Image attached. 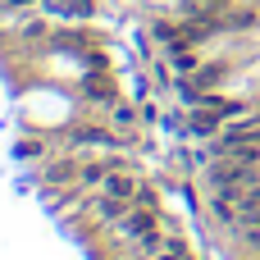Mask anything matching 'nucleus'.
<instances>
[{
	"instance_id": "obj_11",
	"label": "nucleus",
	"mask_w": 260,
	"mask_h": 260,
	"mask_svg": "<svg viewBox=\"0 0 260 260\" xmlns=\"http://www.w3.org/2000/svg\"><path fill=\"white\" fill-rule=\"evenodd\" d=\"M5 5H32V0H5Z\"/></svg>"
},
{
	"instance_id": "obj_9",
	"label": "nucleus",
	"mask_w": 260,
	"mask_h": 260,
	"mask_svg": "<svg viewBox=\"0 0 260 260\" xmlns=\"http://www.w3.org/2000/svg\"><path fill=\"white\" fill-rule=\"evenodd\" d=\"M64 14H78V18H87V14H91V0H69V5H64Z\"/></svg>"
},
{
	"instance_id": "obj_3",
	"label": "nucleus",
	"mask_w": 260,
	"mask_h": 260,
	"mask_svg": "<svg viewBox=\"0 0 260 260\" xmlns=\"http://www.w3.org/2000/svg\"><path fill=\"white\" fill-rule=\"evenodd\" d=\"M219 119H224V110H215V105H206V110H192V119H187V128H192L197 137H210V133H219Z\"/></svg>"
},
{
	"instance_id": "obj_7",
	"label": "nucleus",
	"mask_w": 260,
	"mask_h": 260,
	"mask_svg": "<svg viewBox=\"0 0 260 260\" xmlns=\"http://www.w3.org/2000/svg\"><path fill=\"white\" fill-rule=\"evenodd\" d=\"M219 5H229V0H183V14H215Z\"/></svg>"
},
{
	"instance_id": "obj_5",
	"label": "nucleus",
	"mask_w": 260,
	"mask_h": 260,
	"mask_svg": "<svg viewBox=\"0 0 260 260\" xmlns=\"http://www.w3.org/2000/svg\"><path fill=\"white\" fill-rule=\"evenodd\" d=\"M96 215H101L105 224H119V219L128 215V201H119V197H110V192H105V197L96 201Z\"/></svg>"
},
{
	"instance_id": "obj_6",
	"label": "nucleus",
	"mask_w": 260,
	"mask_h": 260,
	"mask_svg": "<svg viewBox=\"0 0 260 260\" xmlns=\"http://www.w3.org/2000/svg\"><path fill=\"white\" fill-rule=\"evenodd\" d=\"M110 169H114V165L91 160V165H82V174H78V178H82V183H105V174H110Z\"/></svg>"
},
{
	"instance_id": "obj_4",
	"label": "nucleus",
	"mask_w": 260,
	"mask_h": 260,
	"mask_svg": "<svg viewBox=\"0 0 260 260\" xmlns=\"http://www.w3.org/2000/svg\"><path fill=\"white\" fill-rule=\"evenodd\" d=\"M105 192L110 197H119V201H128V197H137V178H128V174H119V165L105 174Z\"/></svg>"
},
{
	"instance_id": "obj_2",
	"label": "nucleus",
	"mask_w": 260,
	"mask_h": 260,
	"mask_svg": "<svg viewBox=\"0 0 260 260\" xmlns=\"http://www.w3.org/2000/svg\"><path fill=\"white\" fill-rule=\"evenodd\" d=\"M169 69H174L178 78H187V73L201 69V55H197L192 46H169Z\"/></svg>"
},
{
	"instance_id": "obj_1",
	"label": "nucleus",
	"mask_w": 260,
	"mask_h": 260,
	"mask_svg": "<svg viewBox=\"0 0 260 260\" xmlns=\"http://www.w3.org/2000/svg\"><path fill=\"white\" fill-rule=\"evenodd\" d=\"M260 178V165H247V160H233L229 155V165H219V169H210V183H215V192H247L251 183Z\"/></svg>"
},
{
	"instance_id": "obj_10",
	"label": "nucleus",
	"mask_w": 260,
	"mask_h": 260,
	"mask_svg": "<svg viewBox=\"0 0 260 260\" xmlns=\"http://www.w3.org/2000/svg\"><path fill=\"white\" fill-rule=\"evenodd\" d=\"M242 206H260V178L247 187V192H242Z\"/></svg>"
},
{
	"instance_id": "obj_8",
	"label": "nucleus",
	"mask_w": 260,
	"mask_h": 260,
	"mask_svg": "<svg viewBox=\"0 0 260 260\" xmlns=\"http://www.w3.org/2000/svg\"><path fill=\"white\" fill-rule=\"evenodd\" d=\"M73 178V165H50L46 169V183H69Z\"/></svg>"
}]
</instances>
